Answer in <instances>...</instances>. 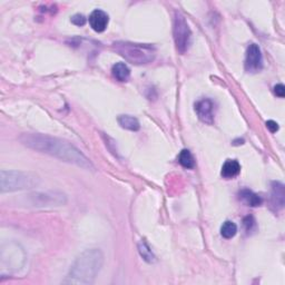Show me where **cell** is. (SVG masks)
<instances>
[{"instance_id":"20","label":"cell","mask_w":285,"mask_h":285,"mask_svg":"<svg viewBox=\"0 0 285 285\" xmlns=\"http://www.w3.org/2000/svg\"><path fill=\"white\" fill-rule=\"evenodd\" d=\"M274 93H275V95L280 97V98H283V97L285 96V87H284V85L283 84H278L276 86L274 87Z\"/></svg>"},{"instance_id":"7","label":"cell","mask_w":285,"mask_h":285,"mask_svg":"<svg viewBox=\"0 0 285 285\" xmlns=\"http://www.w3.org/2000/svg\"><path fill=\"white\" fill-rule=\"evenodd\" d=\"M263 68V55L256 44H251L246 50L245 70L248 73H258Z\"/></svg>"},{"instance_id":"18","label":"cell","mask_w":285,"mask_h":285,"mask_svg":"<svg viewBox=\"0 0 285 285\" xmlns=\"http://www.w3.org/2000/svg\"><path fill=\"white\" fill-rule=\"evenodd\" d=\"M244 227H245V231L250 233L253 231V228L255 227V220L253 219V216H248V218L244 219Z\"/></svg>"},{"instance_id":"16","label":"cell","mask_w":285,"mask_h":285,"mask_svg":"<svg viewBox=\"0 0 285 285\" xmlns=\"http://www.w3.org/2000/svg\"><path fill=\"white\" fill-rule=\"evenodd\" d=\"M237 233V226L235 223H233L232 221H226V222H224L222 227H221V234H222V236L224 239H232L236 235Z\"/></svg>"},{"instance_id":"12","label":"cell","mask_w":285,"mask_h":285,"mask_svg":"<svg viewBox=\"0 0 285 285\" xmlns=\"http://www.w3.org/2000/svg\"><path fill=\"white\" fill-rule=\"evenodd\" d=\"M240 199L244 204H246L248 206H252V207H256L259 206L261 204L263 203V199L262 197L259 196V195L255 194L254 192H252L251 190H242L240 194Z\"/></svg>"},{"instance_id":"13","label":"cell","mask_w":285,"mask_h":285,"mask_svg":"<svg viewBox=\"0 0 285 285\" xmlns=\"http://www.w3.org/2000/svg\"><path fill=\"white\" fill-rule=\"evenodd\" d=\"M112 73L118 82H127L130 77V69L124 63H115L112 68Z\"/></svg>"},{"instance_id":"17","label":"cell","mask_w":285,"mask_h":285,"mask_svg":"<svg viewBox=\"0 0 285 285\" xmlns=\"http://www.w3.org/2000/svg\"><path fill=\"white\" fill-rule=\"evenodd\" d=\"M138 251H139L140 255H142V257H143L144 259H145L146 262L152 263V262L155 261L154 254H153L151 249L148 248V245H147L144 241H142V242H140V243L138 244Z\"/></svg>"},{"instance_id":"11","label":"cell","mask_w":285,"mask_h":285,"mask_svg":"<svg viewBox=\"0 0 285 285\" xmlns=\"http://www.w3.org/2000/svg\"><path fill=\"white\" fill-rule=\"evenodd\" d=\"M241 172V165L235 159H227L222 166V176L227 180L236 177Z\"/></svg>"},{"instance_id":"21","label":"cell","mask_w":285,"mask_h":285,"mask_svg":"<svg viewBox=\"0 0 285 285\" xmlns=\"http://www.w3.org/2000/svg\"><path fill=\"white\" fill-rule=\"evenodd\" d=\"M266 126H267V128L270 129L271 133H276V131L279 130V124L274 121L266 122Z\"/></svg>"},{"instance_id":"5","label":"cell","mask_w":285,"mask_h":285,"mask_svg":"<svg viewBox=\"0 0 285 285\" xmlns=\"http://www.w3.org/2000/svg\"><path fill=\"white\" fill-rule=\"evenodd\" d=\"M173 35L177 52L180 54H185L189 50L190 41H192V32H190L185 17L180 11H176L175 17H174Z\"/></svg>"},{"instance_id":"14","label":"cell","mask_w":285,"mask_h":285,"mask_svg":"<svg viewBox=\"0 0 285 285\" xmlns=\"http://www.w3.org/2000/svg\"><path fill=\"white\" fill-rule=\"evenodd\" d=\"M118 123L123 128L128 129L131 131H137L140 128V124L136 117L129 116V115H121L118 117Z\"/></svg>"},{"instance_id":"4","label":"cell","mask_w":285,"mask_h":285,"mask_svg":"<svg viewBox=\"0 0 285 285\" xmlns=\"http://www.w3.org/2000/svg\"><path fill=\"white\" fill-rule=\"evenodd\" d=\"M39 184L36 174L20 171H1L0 173V190L1 193L31 190Z\"/></svg>"},{"instance_id":"19","label":"cell","mask_w":285,"mask_h":285,"mask_svg":"<svg viewBox=\"0 0 285 285\" xmlns=\"http://www.w3.org/2000/svg\"><path fill=\"white\" fill-rule=\"evenodd\" d=\"M71 23L75 24L76 26H84L86 24V18L83 15H75L73 18H71Z\"/></svg>"},{"instance_id":"3","label":"cell","mask_w":285,"mask_h":285,"mask_svg":"<svg viewBox=\"0 0 285 285\" xmlns=\"http://www.w3.org/2000/svg\"><path fill=\"white\" fill-rule=\"evenodd\" d=\"M113 48L127 62L134 63V65L150 63L154 61L156 56V49L151 45L118 41L113 45Z\"/></svg>"},{"instance_id":"15","label":"cell","mask_w":285,"mask_h":285,"mask_svg":"<svg viewBox=\"0 0 285 285\" xmlns=\"http://www.w3.org/2000/svg\"><path fill=\"white\" fill-rule=\"evenodd\" d=\"M178 161H180V164L183 166V167L189 168V169L194 168V166H195V159L192 155V153H190L189 150H183L181 152L180 156H178Z\"/></svg>"},{"instance_id":"8","label":"cell","mask_w":285,"mask_h":285,"mask_svg":"<svg viewBox=\"0 0 285 285\" xmlns=\"http://www.w3.org/2000/svg\"><path fill=\"white\" fill-rule=\"evenodd\" d=\"M195 112H196L199 120L205 124L212 125L214 123V103H213V100L205 98L197 101L195 104Z\"/></svg>"},{"instance_id":"6","label":"cell","mask_w":285,"mask_h":285,"mask_svg":"<svg viewBox=\"0 0 285 285\" xmlns=\"http://www.w3.org/2000/svg\"><path fill=\"white\" fill-rule=\"evenodd\" d=\"M31 201L33 206L45 207V206H61L66 204V195L57 192H46L35 193L31 195Z\"/></svg>"},{"instance_id":"10","label":"cell","mask_w":285,"mask_h":285,"mask_svg":"<svg viewBox=\"0 0 285 285\" xmlns=\"http://www.w3.org/2000/svg\"><path fill=\"white\" fill-rule=\"evenodd\" d=\"M284 185L280 182L272 183V204L276 210H282L284 206Z\"/></svg>"},{"instance_id":"2","label":"cell","mask_w":285,"mask_h":285,"mask_svg":"<svg viewBox=\"0 0 285 285\" xmlns=\"http://www.w3.org/2000/svg\"><path fill=\"white\" fill-rule=\"evenodd\" d=\"M104 264V254L99 249H89L79 254L71 264L69 272L63 280L65 284L91 285Z\"/></svg>"},{"instance_id":"1","label":"cell","mask_w":285,"mask_h":285,"mask_svg":"<svg viewBox=\"0 0 285 285\" xmlns=\"http://www.w3.org/2000/svg\"><path fill=\"white\" fill-rule=\"evenodd\" d=\"M19 140L31 150L56 157L87 171H95V166L89 158L68 140L39 133H25L20 136Z\"/></svg>"},{"instance_id":"9","label":"cell","mask_w":285,"mask_h":285,"mask_svg":"<svg viewBox=\"0 0 285 285\" xmlns=\"http://www.w3.org/2000/svg\"><path fill=\"white\" fill-rule=\"evenodd\" d=\"M89 25L96 32H103L108 26L109 17L104 10L95 9L89 16Z\"/></svg>"}]
</instances>
